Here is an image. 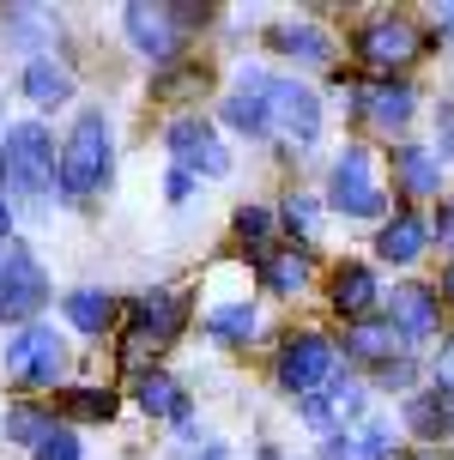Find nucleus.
I'll use <instances>...</instances> for the list:
<instances>
[{
  "instance_id": "f257e3e1",
  "label": "nucleus",
  "mask_w": 454,
  "mask_h": 460,
  "mask_svg": "<svg viewBox=\"0 0 454 460\" xmlns=\"http://www.w3.org/2000/svg\"><path fill=\"white\" fill-rule=\"evenodd\" d=\"M61 176V158H55V139L43 134V121H19L6 128V146H0V188L13 200H43Z\"/></svg>"
},
{
  "instance_id": "f03ea898",
  "label": "nucleus",
  "mask_w": 454,
  "mask_h": 460,
  "mask_svg": "<svg viewBox=\"0 0 454 460\" xmlns=\"http://www.w3.org/2000/svg\"><path fill=\"white\" fill-rule=\"evenodd\" d=\"M103 176H110V121L103 115H79L67 146H61V194L85 200Z\"/></svg>"
},
{
  "instance_id": "7ed1b4c3",
  "label": "nucleus",
  "mask_w": 454,
  "mask_h": 460,
  "mask_svg": "<svg viewBox=\"0 0 454 460\" xmlns=\"http://www.w3.org/2000/svg\"><path fill=\"white\" fill-rule=\"evenodd\" d=\"M43 303H49V279H43V267H37V254L19 249V243H6V249H0V315H6V322H31Z\"/></svg>"
},
{
  "instance_id": "20e7f679",
  "label": "nucleus",
  "mask_w": 454,
  "mask_h": 460,
  "mask_svg": "<svg viewBox=\"0 0 454 460\" xmlns=\"http://www.w3.org/2000/svg\"><path fill=\"white\" fill-rule=\"evenodd\" d=\"M334 369H340V358H334V345L321 340V333H303V340H291L285 351H279V382L291 394H321L327 382H334Z\"/></svg>"
},
{
  "instance_id": "39448f33",
  "label": "nucleus",
  "mask_w": 454,
  "mask_h": 460,
  "mask_svg": "<svg viewBox=\"0 0 454 460\" xmlns=\"http://www.w3.org/2000/svg\"><path fill=\"white\" fill-rule=\"evenodd\" d=\"M267 110H272V134L285 139V146H309V139L321 134V103H316V92H303V85H291V79H272Z\"/></svg>"
},
{
  "instance_id": "423d86ee",
  "label": "nucleus",
  "mask_w": 454,
  "mask_h": 460,
  "mask_svg": "<svg viewBox=\"0 0 454 460\" xmlns=\"http://www.w3.org/2000/svg\"><path fill=\"white\" fill-rule=\"evenodd\" d=\"M334 207L352 212V218H376L382 212V188H376V170H369L363 146H345L340 164H334Z\"/></svg>"
},
{
  "instance_id": "0eeeda50",
  "label": "nucleus",
  "mask_w": 454,
  "mask_h": 460,
  "mask_svg": "<svg viewBox=\"0 0 454 460\" xmlns=\"http://www.w3.org/2000/svg\"><path fill=\"white\" fill-rule=\"evenodd\" d=\"M6 376L31 382V388H49L61 376V340H55V327H24L19 340L6 345Z\"/></svg>"
},
{
  "instance_id": "6e6552de",
  "label": "nucleus",
  "mask_w": 454,
  "mask_h": 460,
  "mask_svg": "<svg viewBox=\"0 0 454 460\" xmlns=\"http://www.w3.org/2000/svg\"><path fill=\"white\" fill-rule=\"evenodd\" d=\"M170 152H176L182 170H206V176H225L230 170V152L212 139V128H206L200 115H182V121H170Z\"/></svg>"
},
{
  "instance_id": "1a4fd4ad",
  "label": "nucleus",
  "mask_w": 454,
  "mask_h": 460,
  "mask_svg": "<svg viewBox=\"0 0 454 460\" xmlns=\"http://www.w3.org/2000/svg\"><path fill=\"white\" fill-rule=\"evenodd\" d=\"M358 55H363L376 73L406 67L412 55H418V24H412V19H376V24L358 37Z\"/></svg>"
},
{
  "instance_id": "9d476101",
  "label": "nucleus",
  "mask_w": 454,
  "mask_h": 460,
  "mask_svg": "<svg viewBox=\"0 0 454 460\" xmlns=\"http://www.w3.org/2000/svg\"><path fill=\"white\" fill-rule=\"evenodd\" d=\"M182 322H188V303H182L176 291H146V297L134 303V333L146 345H170L182 333Z\"/></svg>"
},
{
  "instance_id": "9b49d317",
  "label": "nucleus",
  "mask_w": 454,
  "mask_h": 460,
  "mask_svg": "<svg viewBox=\"0 0 454 460\" xmlns=\"http://www.w3.org/2000/svg\"><path fill=\"white\" fill-rule=\"evenodd\" d=\"M176 13H164V6H128V37H134L139 55H152V61H176Z\"/></svg>"
},
{
  "instance_id": "f8f14e48",
  "label": "nucleus",
  "mask_w": 454,
  "mask_h": 460,
  "mask_svg": "<svg viewBox=\"0 0 454 460\" xmlns=\"http://www.w3.org/2000/svg\"><path fill=\"white\" fill-rule=\"evenodd\" d=\"M267 92H272V79H267V73H243L236 97L225 103V121H230V128H243V134H272Z\"/></svg>"
},
{
  "instance_id": "ddd939ff",
  "label": "nucleus",
  "mask_w": 454,
  "mask_h": 460,
  "mask_svg": "<svg viewBox=\"0 0 454 460\" xmlns=\"http://www.w3.org/2000/svg\"><path fill=\"white\" fill-rule=\"evenodd\" d=\"M387 322L400 327L406 340H431L436 333V303L424 285H406V291H394V303H387Z\"/></svg>"
},
{
  "instance_id": "4468645a",
  "label": "nucleus",
  "mask_w": 454,
  "mask_h": 460,
  "mask_svg": "<svg viewBox=\"0 0 454 460\" xmlns=\"http://www.w3.org/2000/svg\"><path fill=\"white\" fill-rule=\"evenodd\" d=\"M376 297H382V285H376L369 267H340V273H334V309H340V315L363 322V315L376 309Z\"/></svg>"
},
{
  "instance_id": "2eb2a0df",
  "label": "nucleus",
  "mask_w": 454,
  "mask_h": 460,
  "mask_svg": "<svg viewBox=\"0 0 454 460\" xmlns=\"http://www.w3.org/2000/svg\"><path fill=\"white\" fill-rule=\"evenodd\" d=\"M394 176H400V188H406L412 200H431L436 188H442V164H436L424 146H400V152H394Z\"/></svg>"
},
{
  "instance_id": "dca6fc26",
  "label": "nucleus",
  "mask_w": 454,
  "mask_h": 460,
  "mask_svg": "<svg viewBox=\"0 0 454 460\" xmlns=\"http://www.w3.org/2000/svg\"><path fill=\"white\" fill-rule=\"evenodd\" d=\"M424 243H431V225H424L418 212H394L376 249H382V261H418V254H424Z\"/></svg>"
},
{
  "instance_id": "f3484780",
  "label": "nucleus",
  "mask_w": 454,
  "mask_h": 460,
  "mask_svg": "<svg viewBox=\"0 0 454 460\" xmlns=\"http://www.w3.org/2000/svg\"><path fill=\"white\" fill-rule=\"evenodd\" d=\"M358 406H363V388L334 376L321 394H309V400H303V418H309V424H334V418H352Z\"/></svg>"
},
{
  "instance_id": "a211bd4d",
  "label": "nucleus",
  "mask_w": 454,
  "mask_h": 460,
  "mask_svg": "<svg viewBox=\"0 0 454 460\" xmlns=\"http://www.w3.org/2000/svg\"><path fill=\"white\" fill-rule=\"evenodd\" d=\"M24 92H31V103H67L73 97V79L61 61H49V55H31V67H24Z\"/></svg>"
},
{
  "instance_id": "6ab92c4d",
  "label": "nucleus",
  "mask_w": 454,
  "mask_h": 460,
  "mask_svg": "<svg viewBox=\"0 0 454 460\" xmlns=\"http://www.w3.org/2000/svg\"><path fill=\"white\" fill-rule=\"evenodd\" d=\"M345 345H352L358 358H394V351H406V333L394 322H358L345 333Z\"/></svg>"
},
{
  "instance_id": "aec40b11",
  "label": "nucleus",
  "mask_w": 454,
  "mask_h": 460,
  "mask_svg": "<svg viewBox=\"0 0 454 460\" xmlns=\"http://www.w3.org/2000/svg\"><path fill=\"white\" fill-rule=\"evenodd\" d=\"M67 322L79 327V333H103V327L115 322V297L110 291H73L67 297Z\"/></svg>"
},
{
  "instance_id": "412c9836",
  "label": "nucleus",
  "mask_w": 454,
  "mask_h": 460,
  "mask_svg": "<svg viewBox=\"0 0 454 460\" xmlns=\"http://www.w3.org/2000/svg\"><path fill=\"white\" fill-rule=\"evenodd\" d=\"M394 442H387V424H363V430H352V437H340L334 448H327V460H382Z\"/></svg>"
},
{
  "instance_id": "4be33fe9",
  "label": "nucleus",
  "mask_w": 454,
  "mask_h": 460,
  "mask_svg": "<svg viewBox=\"0 0 454 460\" xmlns=\"http://www.w3.org/2000/svg\"><path fill=\"white\" fill-rule=\"evenodd\" d=\"M267 285L279 291V297H297L303 285H309V261L297 249H272L267 254Z\"/></svg>"
},
{
  "instance_id": "5701e85b",
  "label": "nucleus",
  "mask_w": 454,
  "mask_h": 460,
  "mask_svg": "<svg viewBox=\"0 0 454 460\" xmlns=\"http://www.w3.org/2000/svg\"><path fill=\"white\" fill-rule=\"evenodd\" d=\"M279 49H291L297 61H334V43H327V31H316V24H279Z\"/></svg>"
},
{
  "instance_id": "b1692460",
  "label": "nucleus",
  "mask_w": 454,
  "mask_h": 460,
  "mask_svg": "<svg viewBox=\"0 0 454 460\" xmlns=\"http://www.w3.org/2000/svg\"><path fill=\"white\" fill-rule=\"evenodd\" d=\"M412 424H418L424 437H442V430H454V394H449V388L418 394V400H412Z\"/></svg>"
},
{
  "instance_id": "393cba45",
  "label": "nucleus",
  "mask_w": 454,
  "mask_h": 460,
  "mask_svg": "<svg viewBox=\"0 0 454 460\" xmlns=\"http://www.w3.org/2000/svg\"><path fill=\"white\" fill-rule=\"evenodd\" d=\"M139 406L158 418H188V400H182V388L170 376H139Z\"/></svg>"
},
{
  "instance_id": "a878e982",
  "label": "nucleus",
  "mask_w": 454,
  "mask_h": 460,
  "mask_svg": "<svg viewBox=\"0 0 454 460\" xmlns=\"http://www.w3.org/2000/svg\"><path fill=\"white\" fill-rule=\"evenodd\" d=\"M369 115H376V128H400L412 115V85H376L369 92Z\"/></svg>"
},
{
  "instance_id": "bb28decb",
  "label": "nucleus",
  "mask_w": 454,
  "mask_h": 460,
  "mask_svg": "<svg viewBox=\"0 0 454 460\" xmlns=\"http://www.w3.org/2000/svg\"><path fill=\"white\" fill-rule=\"evenodd\" d=\"M206 333H218V340H249V333H254V309H249V303H225V309H212V315H206Z\"/></svg>"
},
{
  "instance_id": "cd10ccee",
  "label": "nucleus",
  "mask_w": 454,
  "mask_h": 460,
  "mask_svg": "<svg viewBox=\"0 0 454 460\" xmlns=\"http://www.w3.org/2000/svg\"><path fill=\"white\" fill-rule=\"evenodd\" d=\"M49 430H55V424H49V418L37 412V406H19V412H6V437L31 442V448H37V442H43Z\"/></svg>"
},
{
  "instance_id": "c85d7f7f",
  "label": "nucleus",
  "mask_w": 454,
  "mask_h": 460,
  "mask_svg": "<svg viewBox=\"0 0 454 460\" xmlns=\"http://www.w3.org/2000/svg\"><path fill=\"white\" fill-rule=\"evenodd\" d=\"M67 412H73V418H110V412H115V394L73 388V394H67Z\"/></svg>"
},
{
  "instance_id": "c756f323",
  "label": "nucleus",
  "mask_w": 454,
  "mask_h": 460,
  "mask_svg": "<svg viewBox=\"0 0 454 460\" xmlns=\"http://www.w3.org/2000/svg\"><path fill=\"white\" fill-rule=\"evenodd\" d=\"M236 236L267 249V236H272V212H267V207H243V212H236Z\"/></svg>"
},
{
  "instance_id": "7c9ffc66",
  "label": "nucleus",
  "mask_w": 454,
  "mask_h": 460,
  "mask_svg": "<svg viewBox=\"0 0 454 460\" xmlns=\"http://www.w3.org/2000/svg\"><path fill=\"white\" fill-rule=\"evenodd\" d=\"M37 460H79V437H73V430H49V437L37 442Z\"/></svg>"
},
{
  "instance_id": "2f4dec72",
  "label": "nucleus",
  "mask_w": 454,
  "mask_h": 460,
  "mask_svg": "<svg viewBox=\"0 0 454 460\" xmlns=\"http://www.w3.org/2000/svg\"><path fill=\"white\" fill-rule=\"evenodd\" d=\"M285 225H291L297 236H316V200H309V194H291V200H285Z\"/></svg>"
},
{
  "instance_id": "473e14b6",
  "label": "nucleus",
  "mask_w": 454,
  "mask_h": 460,
  "mask_svg": "<svg viewBox=\"0 0 454 460\" xmlns=\"http://www.w3.org/2000/svg\"><path fill=\"white\" fill-rule=\"evenodd\" d=\"M436 146H442V158H454V110L436 115Z\"/></svg>"
},
{
  "instance_id": "72a5a7b5",
  "label": "nucleus",
  "mask_w": 454,
  "mask_h": 460,
  "mask_svg": "<svg viewBox=\"0 0 454 460\" xmlns=\"http://www.w3.org/2000/svg\"><path fill=\"white\" fill-rule=\"evenodd\" d=\"M194 194V176L188 170H170V200H188Z\"/></svg>"
},
{
  "instance_id": "f704fd0d",
  "label": "nucleus",
  "mask_w": 454,
  "mask_h": 460,
  "mask_svg": "<svg viewBox=\"0 0 454 460\" xmlns=\"http://www.w3.org/2000/svg\"><path fill=\"white\" fill-rule=\"evenodd\" d=\"M436 230H442V243H449V249H454V200H449V207H442V218H436Z\"/></svg>"
},
{
  "instance_id": "c9c22d12",
  "label": "nucleus",
  "mask_w": 454,
  "mask_h": 460,
  "mask_svg": "<svg viewBox=\"0 0 454 460\" xmlns=\"http://www.w3.org/2000/svg\"><path fill=\"white\" fill-rule=\"evenodd\" d=\"M442 388L454 394V351H449V358H442Z\"/></svg>"
},
{
  "instance_id": "e433bc0d",
  "label": "nucleus",
  "mask_w": 454,
  "mask_h": 460,
  "mask_svg": "<svg viewBox=\"0 0 454 460\" xmlns=\"http://www.w3.org/2000/svg\"><path fill=\"white\" fill-rule=\"evenodd\" d=\"M13 230V207H6V194H0V236Z\"/></svg>"
},
{
  "instance_id": "4c0bfd02",
  "label": "nucleus",
  "mask_w": 454,
  "mask_h": 460,
  "mask_svg": "<svg viewBox=\"0 0 454 460\" xmlns=\"http://www.w3.org/2000/svg\"><path fill=\"white\" fill-rule=\"evenodd\" d=\"M442 37H454V6H449V19H442Z\"/></svg>"
},
{
  "instance_id": "58836bf2",
  "label": "nucleus",
  "mask_w": 454,
  "mask_h": 460,
  "mask_svg": "<svg viewBox=\"0 0 454 460\" xmlns=\"http://www.w3.org/2000/svg\"><path fill=\"white\" fill-rule=\"evenodd\" d=\"M442 291H449V297H454V267H449V279H442Z\"/></svg>"
},
{
  "instance_id": "ea45409f",
  "label": "nucleus",
  "mask_w": 454,
  "mask_h": 460,
  "mask_svg": "<svg viewBox=\"0 0 454 460\" xmlns=\"http://www.w3.org/2000/svg\"><path fill=\"white\" fill-rule=\"evenodd\" d=\"M200 460H225V455H218V448H206V455H200Z\"/></svg>"
}]
</instances>
